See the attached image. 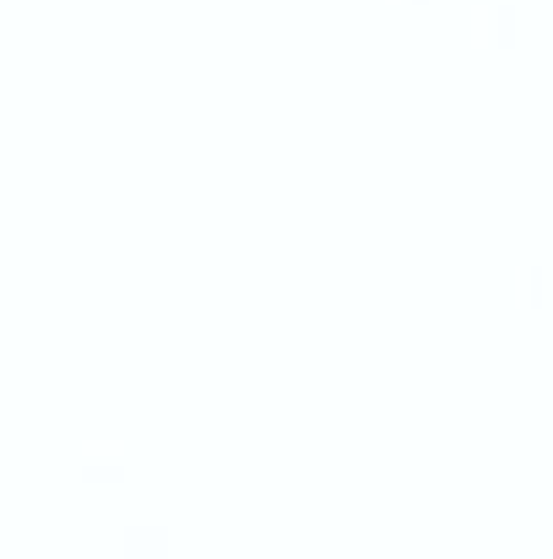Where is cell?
Returning <instances> with one entry per match:
<instances>
[{
    "label": "cell",
    "instance_id": "obj_1",
    "mask_svg": "<svg viewBox=\"0 0 553 559\" xmlns=\"http://www.w3.org/2000/svg\"><path fill=\"white\" fill-rule=\"evenodd\" d=\"M510 288H516L510 299H516V310H521V316H549L553 310V266H543V261L516 266Z\"/></svg>",
    "mask_w": 553,
    "mask_h": 559
},
{
    "label": "cell",
    "instance_id": "obj_2",
    "mask_svg": "<svg viewBox=\"0 0 553 559\" xmlns=\"http://www.w3.org/2000/svg\"><path fill=\"white\" fill-rule=\"evenodd\" d=\"M472 44L483 49H505L510 44V11H472Z\"/></svg>",
    "mask_w": 553,
    "mask_h": 559
},
{
    "label": "cell",
    "instance_id": "obj_3",
    "mask_svg": "<svg viewBox=\"0 0 553 559\" xmlns=\"http://www.w3.org/2000/svg\"><path fill=\"white\" fill-rule=\"evenodd\" d=\"M390 5H418V0H390Z\"/></svg>",
    "mask_w": 553,
    "mask_h": 559
}]
</instances>
